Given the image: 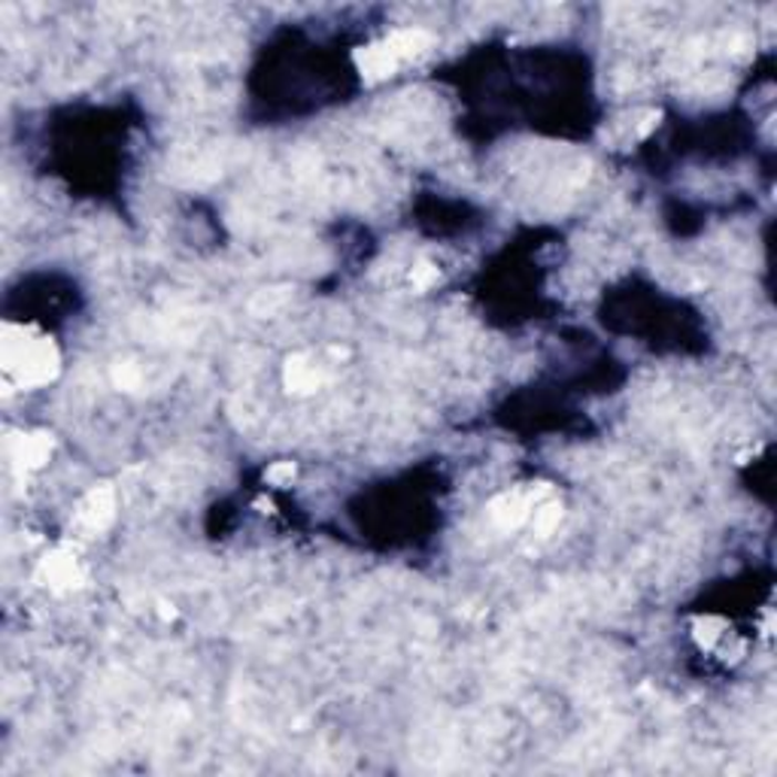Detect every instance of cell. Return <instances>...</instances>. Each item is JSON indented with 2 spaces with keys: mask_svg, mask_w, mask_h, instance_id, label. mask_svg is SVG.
<instances>
[{
  "mask_svg": "<svg viewBox=\"0 0 777 777\" xmlns=\"http://www.w3.org/2000/svg\"><path fill=\"white\" fill-rule=\"evenodd\" d=\"M535 507H538V501H531V495L505 493L498 495L493 505H489V517H493L495 526H501V529H519V526L529 522Z\"/></svg>",
  "mask_w": 777,
  "mask_h": 777,
  "instance_id": "obj_6",
  "label": "cell"
},
{
  "mask_svg": "<svg viewBox=\"0 0 777 777\" xmlns=\"http://www.w3.org/2000/svg\"><path fill=\"white\" fill-rule=\"evenodd\" d=\"M0 365L3 377L15 388H43L59 377L61 353L55 341L34 325L3 322L0 338Z\"/></svg>",
  "mask_w": 777,
  "mask_h": 777,
  "instance_id": "obj_1",
  "label": "cell"
},
{
  "mask_svg": "<svg viewBox=\"0 0 777 777\" xmlns=\"http://www.w3.org/2000/svg\"><path fill=\"white\" fill-rule=\"evenodd\" d=\"M113 519H116V493H113V486H95L76 505V529L85 531V535H101L104 529H110Z\"/></svg>",
  "mask_w": 777,
  "mask_h": 777,
  "instance_id": "obj_4",
  "label": "cell"
},
{
  "mask_svg": "<svg viewBox=\"0 0 777 777\" xmlns=\"http://www.w3.org/2000/svg\"><path fill=\"white\" fill-rule=\"evenodd\" d=\"M353 61L365 83H383V80L395 76V73L404 68V61L398 59V52L392 49V43H388L386 37H383V40H374V43H367V46L362 49H355Z\"/></svg>",
  "mask_w": 777,
  "mask_h": 777,
  "instance_id": "obj_5",
  "label": "cell"
},
{
  "mask_svg": "<svg viewBox=\"0 0 777 777\" xmlns=\"http://www.w3.org/2000/svg\"><path fill=\"white\" fill-rule=\"evenodd\" d=\"M298 477V468H294L292 462H273L271 468H268V474H265V480L271 486H292V480Z\"/></svg>",
  "mask_w": 777,
  "mask_h": 777,
  "instance_id": "obj_8",
  "label": "cell"
},
{
  "mask_svg": "<svg viewBox=\"0 0 777 777\" xmlns=\"http://www.w3.org/2000/svg\"><path fill=\"white\" fill-rule=\"evenodd\" d=\"M52 447L55 444L46 432H22V435L7 437V459L22 474H34L46 465Z\"/></svg>",
  "mask_w": 777,
  "mask_h": 777,
  "instance_id": "obj_3",
  "label": "cell"
},
{
  "mask_svg": "<svg viewBox=\"0 0 777 777\" xmlns=\"http://www.w3.org/2000/svg\"><path fill=\"white\" fill-rule=\"evenodd\" d=\"M441 280V273H437V268L435 265H428V261H423V265H416L411 271V283H413V289H432V286Z\"/></svg>",
  "mask_w": 777,
  "mask_h": 777,
  "instance_id": "obj_9",
  "label": "cell"
},
{
  "mask_svg": "<svg viewBox=\"0 0 777 777\" xmlns=\"http://www.w3.org/2000/svg\"><path fill=\"white\" fill-rule=\"evenodd\" d=\"M37 580L55 592V595H68L73 589H80L85 583V568L83 559L76 556L71 543H59L52 547L43 559H40V568H37Z\"/></svg>",
  "mask_w": 777,
  "mask_h": 777,
  "instance_id": "obj_2",
  "label": "cell"
},
{
  "mask_svg": "<svg viewBox=\"0 0 777 777\" xmlns=\"http://www.w3.org/2000/svg\"><path fill=\"white\" fill-rule=\"evenodd\" d=\"M283 383L292 395H310L322 386V367L310 355H292L283 367Z\"/></svg>",
  "mask_w": 777,
  "mask_h": 777,
  "instance_id": "obj_7",
  "label": "cell"
}]
</instances>
